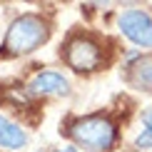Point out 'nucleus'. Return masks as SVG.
Instances as JSON below:
<instances>
[{"instance_id":"1","label":"nucleus","mask_w":152,"mask_h":152,"mask_svg":"<svg viewBox=\"0 0 152 152\" xmlns=\"http://www.w3.org/2000/svg\"><path fill=\"white\" fill-rule=\"evenodd\" d=\"M70 137L87 152H107L117 142V127L105 115H87L70 122Z\"/></svg>"},{"instance_id":"2","label":"nucleus","mask_w":152,"mask_h":152,"mask_svg":"<svg viewBox=\"0 0 152 152\" xmlns=\"http://www.w3.org/2000/svg\"><path fill=\"white\" fill-rule=\"evenodd\" d=\"M50 30L48 23L37 15H20L10 23L5 35V53L8 55H25L33 53L48 40Z\"/></svg>"},{"instance_id":"3","label":"nucleus","mask_w":152,"mask_h":152,"mask_svg":"<svg viewBox=\"0 0 152 152\" xmlns=\"http://www.w3.org/2000/svg\"><path fill=\"white\" fill-rule=\"evenodd\" d=\"M102 48H100L97 40L92 37H72L65 48V62L77 72H92L102 67Z\"/></svg>"},{"instance_id":"4","label":"nucleus","mask_w":152,"mask_h":152,"mask_svg":"<svg viewBox=\"0 0 152 152\" xmlns=\"http://www.w3.org/2000/svg\"><path fill=\"white\" fill-rule=\"evenodd\" d=\"M117 28L137 48H152V15L150 12L137 10V8L122 10L117 15Z\"/></svg>"},{"instance_id":"5","label":"nucleus","mask_w":152,"mask_h":152,"mask_svg":"<svg viewBox=\"0 0 152 152\" xmlns=\"http://www.w3.org/2000/svg\"><path fill=\"white\" fill-rule=\"evenodd\" d=\"M30 95H67L70 92V82L55 70H42L28 82Z\"/></svg>"},{"instance_id":"6","label":"nucleus","mask_w":152,"mask_h":152,"mask_svg":"<svg viewBox=\"0 0 152 152\" xmlns=\"http://www.w3.org/2000/svg\"><path fill=\"white\" fill-rule=\"evenodd\" d=\"M130 85L137 90L152 92V55H140L135 60V65H130V75H127Z\"/></svg>"},{"instance_id":"7","label":"nucleus","mask_w":152,"mask_h":152,"mask_svg":"<svg viewBox=\"0 0 152 152\" xmlns=\"http://www.w3.org/2000/svg\"><path fill=\"white\" fill-rule=\"evenodd\" d=\"M28 142V135L20 125H15L12 120H8L5 115H0V147L8 150H20Z\"/></svg>"},{"instance_id":"8","label":"nucleus","mask_w":152,"mask_h":152,"mask_svg":"<svg viewBox=\"0 0 152 152\" xmlns=\"http://www.w3.org/2000/svg\"><path fill=\"white\" fill-rule=\"evenodd\" d=\"M135 145L140 150H147V147H152V132H147V130H142L140 135H137V140H135Z\"/></svg>"},{"instance_id":"9","label":"nucleus","mask_w":152,"mask_h":152,"mask_svg":"<svg viewBox=\"0 0 152 152\" xmlns=\"http://www.w3.org/2000/svg\"><path fill=\"white\" fill-rule=\"evenodd\" d=\"M142 125H145V130H147V132H152V105L142 110Z\"/></svg>"},{"instance_id":"10","label":"nucleus","mask_w":152,"mask_h":152,"mask_svg":"<svg viewBox=\"0 0 152 152\" xmlns=\"http://www.w3.org/2000/svg\"><path fill=\"white\" fill-rule=\"evenodd\" d=\"M58 152H77L75 147H62V150H58Z\"/></svg>"}]
</instances>
